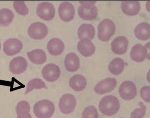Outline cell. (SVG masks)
<instances>
[{
	"mask_svg": "<svg viewBox=\"0 0 150 118\" xmlns=\"http://www.w3.org/2000/svg\"><path fill=\"white\" fill-rule=\"evenodd\" d=\"M13 6L16 11L19 15L25 16L29 13V9L25 5L24 2H14L13 3Z\"/></svg>",
	"mask_w": 150,
	"mask_h": 118,
	"instance_id": "f1b7e54d",
	"label": "cell"
},
{
	"mask_svg": "<svg viewBox=\"0 0 150 118\" xmlns=\"http://www.w3.org/2000/svg\"><path fill=\"white\" fill-rule=\"evenodd\" d=\"M69 86L72 89L76 91H81L86 88L87 81L81 74H76L69 80Z\"/></svg>",
	"mask_w": 150,
	"mask_h": 118,
	"instance_id": "44dd1931",
	"label": "cell"
},
{
	"mask_svg": "<svg viewBox=\"0 0 150 118\" xmlns=\"http://www.w3.org/2000/svg\"><path fill=\"white\" fill-rule=\"evenodd\" d=\"M136 37L141 40L150 39V24L147 23H141L134 29Z\"/></svg>",
	"mask_w": 150,
	"mask_h": 118,
	"instance_id": "7402d4cb",
	"label": "cell"
},
{
	"mask_svg": "<svg viewBox=\"0 0 150 118\" xmlns=\"http://www.w3.org/2000/svg\"><path fill=\"white\" fill-rule=\"evenodd\" d=\"M139 108L135 109L131 114V118H142L146 114V106L141 102L139 103Z\"/></svg>",
	"mask_w": 150,
	"mask_h": 118,
	"instance_id": "f546056e",
	"label": "cell"
},
{
	"mask_svg": "<svg viewBox=\"0 0 150 118\" xmlns=\"http://www.w3.org/2000/svg\"><path fill=\"white\" fill-rule=\"evenodd\" d=\"M146 7L147 10L150 12V1H148L146 3Z\"/></svg>",
	"mask_w": 150,
	"mask_h": 118,
	"instance_id": "d6a6232c",
	"label": "cell"
},
{
	"mask_svg": "<svg viewBox=\"0 0 150 118\" xmlns=\"http://www.w3.org/2000/svg\"><path fill=\"white\" fill-rule=\"evenodd\" d=\"M79 59L74 54L71 53L67 55L65 59V66L67 71L71 72H76L79 68Z\"/></svg>",
	"mask_w": 150,
	"mask_h": 118,
	"instance_id": "ffe728a7",
	"label": "cell"
},
{
	"mask_svg": "<svg viewBox=\"0 0 150 118\" xmlns=\"http://www.w3.org/2000/svg\"><path fill=\"white\" fill-rule=\"evenodd\" d=\"M28 33L32 39L41 40L44 39L48 33L47 26L40 22L33 23L29 26Z\"/></svg>",
	"mask_w": 150,
	"mask_h": 118,
	"instance_id": "52a82bcc",
	"label": "cell"
},
{
	"mask_svg": "<svg viewBox=\"0 0 150 118\" xmlns=\"http://www.w3.org/2000/svg\"><path fill=\"white\" fill-rule=\"evenodd\" d=\"M55 107L49 100L44 99L35 104L33 111L38 118H51L54 114Z\"/></svg>",
	"mask_w": 150,
	"mask_h": 118,
	"instance_id": "7a4b0ae2",
	"label": "cell"
},
{
	"mask_svg": "<svg viewBox=\"0 0 150 118\" xmlns=\"http://www.w3.org/2000/svg\"><path fill=\"white\" fill-rule=\"evenodd\" d=\"M146 49L141 44H136L132 47L130 52L131 59L137 62H142L147 57Z\"/></svg>",
	"mask_w": 150,
	"mask_h": 118,
	"instance_id": "d6986e66",
	"label": "cell"
},
{
	"mask_svg": "<svg viewBox=\"0 0 150 118\" xmlns=\"http://www.w3.org/2000/svg\"><path fill=\"white\" fill-rule=\"evenodd\" d=\"M37 13L40 18L46 21H49L54 18L55 9L51 3H40L37 6Z\"/></svg>",
	"mask_w": 150,
	"mask_h": 118,
	"instance_id": "ba28073f",
	"label": "cell"
},
{
	"mask_svg": "<svg viewBox=\"0 0 150 118\" xmlns=\"http://www.w3.org/2000/svg\"><path fill=\"white\" fill-rule=\"evenodd\" d=\"M81 5L78 8V14L84 20H93L97 18L98 10L94 5L95 1H79Z\"/></svg>",
	"mask_w": 150,
	"mask_h": 118,
	"instance_id": "3957f363",
	"label": "cell"
},
{
	"mask_svg": "<svg viewBox=\"0 0 150 118\" xmlns=\"http://www.w3.org/2000/svg\"><path fill=\"white\" fill-rule=\"evenodd\" d=\"M27 67V61L21 56L15 57L11 61L9 64L10 71L15 74L23 73L26 70Z\"/></svg>",
	"mask_w": 150,
	"mask_h": 118,
	"instance_id": "5bb4252c",
	"label": "cell"
},
{
	"mask_svg": "<svg viewBox=\"0 0 150 118\" xmlns=\"http://www.w3.org/2000/svg\"><path fill=\"white\" fill-rule=\"evenodd\" d=\"M30 104L25 101H21L18 103L16 107L17 118H32L30 114Z\"/></svg>",
	"mask_w": 150,
	"mask_h": 118,
	"instance_id": "cb8c5ba5",
	"label": "cell"
},
{
	"mask_svg": "<svg viewBox=\"0 0 150 118\" xmlns=\"http://www.w3.org/2000/svg\"><path fill=\"white\" fill-rule=\"evenodd\" d=\"M76 104V98L73 95H63L59 100V108L61 112L65 114H69L74 110Z\"/></svg>",
	"mask_w": 150,
	"mask_h": 118,
	"instance_id": "8992f818",
	"label": "cell"
},
{
	"mask_svg": "<svg viewBox=\"0 0 150 118\" xmlns=\"http://www.w3.org/2000/svg\"><path fill=\"white\" fill-rule=\"evenodd\" d=\"M98 116L97 109L93 106L86 108L82 114V118H98Z\"/></svg>",
	"mask_w": 150,
	"mask_h": 118,
	"instance_id": "83f0119b",
	"label": "cell"
},
{
	"mask_svg": "<svg viewBox=\"0 0 150 118\" xmlns=\"http://www.w3.org/2000/svg\"><path fill=\"white\" fill-rule=\"evenodd\" d=\"M147 79L148 81L150 83V69L148 72L147 75Z\"/></svg>",
	"mask_w": 150,
	"mask_h": 118,
	"instance_id": "836d02e7",
	"label": "cell"
},
{
	"mask_svg": "<svg viewBox=\"0 0 150 118\" xmlns=\"http://www.w3.org/2000/svg\"><path fill=\"white\" fill-rule=\"evenodd\" d=\"M125 62L121 58H116L110 62L108 66L109 72L114 75H119L123 72Z\"/></svg>",
	"mask_w": 150,
	"mask_h": 118,
	"instance_id": "d4e9b609",
	"label": "cell"
},
{
	"mask_svg": "<svg viewBox=\"0 0 150 118\" xmlns=\"http://www.w3.org/2000/svg\"><path fill=\"white\" fill-rule=\"evenodd\" d=\"M121 7L123 13L129 16L137 15L141 10V4L138 1H123Z\"/></svg>",
	"mask_w": 150,
	"mask_h": 118,
	"instance_id": "ac0fdd59",
	"label": "cell"
},
{
	"mask_svg": "<svg viewBox=\"0 0 150 118\" xmlns=\"http://www.w3.org/2000/svg\"><path fill=\"white\" fill-rule=\"evenodd\" d=\"M14 14L12 11L8 9H0V26H6L13 21Z\"/></svg>",
	"mask_w": 150,
	"mask_h": 118,
	"instance_id": "484cf974",
	"label": "cell"
},
{
	"mask_svg": "<svg viewBox=\"0 0 150 118\" xmlns=\"http://www.w3.org/2000/svg\"><path fill=\"white\" fill-rule=\"evenodd\" d=\"M77 49L82 55L85 57H89L95 53L96 48L91 41L83 39L78 43Z\"/></svg>",
	"mask_w": 150,
	"mask_h": 118,
	"instance_id": "2e32d148",
	"label": "cell"
},
{
	"mask_svg": "<svg viewBox=\"0 0 150 118\" xmlns=\"http://www.w3.org/2000/svg\"><path fill=\"white\" fill-rule=\"evenodd\" d=\"M23 47L22 41L16 39H8L3 45L4 51L8 56H13L18 54Z\"/></svg>",
	"mask_w": 150,
	"mask_h": 118,
	"instance_id": "30bf717a",
	"label": "cell"
},
{
	"mask_svg": "<svg viewBox=\"0 0 150 118\" xmlns=\"http://www.w3.org/2000/svg\"><path fill=\"white\" fill-rule=\"evenodd\" d=\"M47 88L45 82L40 79H34L28 82L27 85L25 94H27L34 89H40Z\"/></svg>",
	"mask_w": 150,
	"mask_h": 118,
	"instance_id": "4316f807",
	"label": "cell"
},
{
	"mask_svg": "<svg viewBox=\"0 0 150 118\" xmlns=\"http://www.w3.org/2000/svg\"><path fill=\"white\" fill-rule=\"evenodd\" d=\"M48 52L53 56H58L62 54L65 49L63 41L58 38H54L48 41L47 45Z\"/></svg>",
	"mask_w": 150,
	"mask_h": 118,
	"instance_id": "e0dca14e",
	"label": "cell"
},
{
	"mask_svg": "<svg viewBox=\"0 0 150 118\" xmlns=\"http://www.w3.org/2000/svg\"><path fill=\"white\" fill-rule=\"evenodd\" d=\"M42 74L46 80L49 82H54L58 80L60 76V68L55 64H49L44 67Z\"/></svg>",
	"mask_w": 150,
	"mask_h": 118,
	"instance_id": "9c48e42d",
	"label": "cell"
},
{
	"mask_svg": "<svg viewBox=\"0 0 150 118\" xmlns=\"http://www.w3.org/2000/svg\"></svg>",
	"mask_w": 150,
	"mask_h": 118,
	"instance_id": "d590c367",
	"label": "cell"
},
{
	"mask_svg": "<svg viewBox=\"0 0 150 118\" xmlns=\"http://www.w3.org/2000/svg\"><path fill=\"white\" fill-rule=\"evenodd\" d=\"M115 26L110 19H105L101 21L98 26V37L102 41H107L114 34Z\"/></svg>",
	"mask_w": 150,
	"mask_h": 118,
	"instance_id": "277c9868",
	"label": "cell"
},
{
	"mask_svg": "<svg viewBox=\"0 0 150 118\" xmlns=\"http://www.w3.org/2000/svg\"><path fill=\"white\" fill-rule=\"evenodd\" d=\"M120 108V102L117 97L113 95L104 97L100 100L99 104L100 111L106 116L115 115Z\"/></svg>",
	"mask_w": 150,
	"mask_h": 118,
	"instance_id": "6da1fadb",
	"label": "cell"
},
{
	"mask_svg": "<svg viewBox=\"0 0 150 118\" xmlns=\"http://www.w3.org/2000/svg\"><path fill=\"white\" fill-rule=\"evenodd\" d=\"M117 81L114 78H108L100 82L94 87V91L98 94H104L114 90L117 86Z\"/></svg>",
	"mask_w": 150,
	"mask_h": 118,
	"instance_id": "8fae6325",
	"label": "cell"
},
{
	"mask_svg": "<svg viewBox=\"0 0 150 118\" xmlns=\"http://www.w3.org/2000/svg\"><path fill=\"white\" fill-rule=\"evenodd\" d=\"M128 43V40L125 36L117 37L111 43L112 51L116 54H123L127 50Z\"/></svg>",
	"mask_w": 150,
	"mask_h": 118,
	"instance_id": "4fadbf2b",
	"label": "cell"
},
{
	"mask_svg": "<svg viewBox=\"0 0 150 118\" xmlns=\"http://www.w3.org/2000/svg\"><path fill=\"white\" fill-rule=\"evenodd\" d=\"M144 47L145 48L147 51V59L150 60V42H148L147 44H145Z\"/></svg>",
	"mask_w": 150,
	"mask_h": 118,
	"instance_id": "1f68e13d",
	"label": "cell"
},
{
	"mask_svg": "<svg viewBox=\"0 0 150 118\" xmlns=\"http://www.w3.org/2000/svg\"><path fill=\"white\" fill-rule=\"evenodd\" d=\"M1 42H0V49H1Z\"/></svg>",
	"mask_w": 150,
	"mask_h": 118,
	"instance_id": "e575fe53",
	"label": "cell"
},
{
	"mask_svg": "<svg viewBox=\"0 0 150 118\" xmlns=\"http://www.w3.org/2000/svg\"><path fill=\"white\" fill-rule=\"evenodd\" d=\"M59 14L60 18L64 22H69L74 18V7L68 2L62 3L59 7Z\"/></svg>",
	"mask_w": 150,
	"mask_h": 118,
	"instance_id": "7c38bea8",
	"label": "cell"
},
{
	"mask_svg": "<svg viewBox=\"0 0 150 118\" xmlns=\"http://www.w3.org/2000/svg\"><path fill=\"white\" fill-rule=\"evenodd\" d=\"M94 26L91 24H83L79 26L78 31V35L79 39L91 40L95 35Z\"/></svg>",
	"mask_w": 150,
	"mask_h": 118,
	"instance_id": "9a60e30c",
	"label": "cell"
},
{
	"mask_svg": "<svg viewBox=\"0 0 150 118\" xmlns=\"http://www.w3.org/2000/svg\"><path fill=\"white\" fill-rule=\"evenodd\" d=\"M27 55L29 59L32 63L37 64H44L46 60V55L42 49H35L28 52Z\"/></svg>",
	"mask_w": 150,
	"mask_h": 118,
	"instance_id": "603a6c76",
	"label": "cell"
},
{
	"mask_svg": "<svg viewBox=\"0 0 150 118\" xmlns=\"http://www.w3.org/2000/svg\"><path fill=\"white\" fill-rule=\"evenodd\" d=\"M137 93L136 86L134 82L130 81L123 82L119 88L120 96L126 101H130L134 98Z\"/></svg>",
	"mask_w": 150,
	"mask_h": 118,
	"instance_id": "5b68a950",
	"label": "cell"
},
{
	"mask_svg": "<svg viewBox=\"0 0 150 118\" xmlns=\"http://www.w3.org/2000/svg\"><path fill=\"white\" fill-rule=\"evenodd\" d=\"M142 99L147 103H150V87L144 86L141 89L140 92Z\"/></svg>",
	"mask_w": 150,
	"mask_h": 118,
	"instance_id": "4dcf8cb0",
	"label": "cell"
}]
</instances>
